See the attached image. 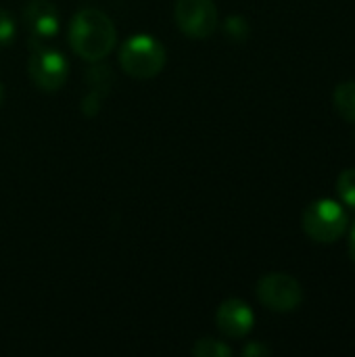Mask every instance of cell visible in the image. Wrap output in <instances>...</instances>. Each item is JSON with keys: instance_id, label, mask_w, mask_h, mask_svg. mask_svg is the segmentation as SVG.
<instances>
[{"instance_id": "cell-1", "label": "cell", "mask_w": 355, "mask_h": 357, "mask_svg": "<svg viewBox=\"0 0 355 357\" xmlns=\"http://www.w3.org/2000/svg\"><path fill=\"white\" fill-rule=\"evenodd\" d=\"M117 31L113 21L98 8L86 6L77 10L69 23V44L77 56L96 63L115 48Z\"/></svg>"}, {"instance_id": "cell-2", "label": "cell", "mask_w": 355, "mask_h": 357, "mask_svg": "<svg viewBox=\"0 0 355 357\" xmlns=\"http://www.w3.org/2000/svg\"><path fill=\"white\" fill-rule=\"evenodd\" d=\"M119 67L136 79L155 77L165 67V48L153 36H132L119 48Z\"/></svg>"}, {"instance_id": "cell-3", "label": "cell", "mask_w": 355, "mask_h": 357, "mask_svg": "<svg viewBox=\"0 0 355 357\" xmlns=\"http://www.w3.org/2000/svg\"><path fill=\"white\" fill-rule=\"evenodd\" d=\"M303 230L316 243H337L347 230V213L335 201H314L303 211Z\"/></svg>"}, {"instance_id": "cell-4", "label": "cell", "mask_w": 355, "mask_h": 357, "mask_svg": "<svg viewBox=\"0 0 355 357\" xmlns=\"http://www.w3.org/2000/svg\"><path fill=\"white\" fill-rule=\"evenodd\" d=\"M29 79L42 92H56L65 86L69 77V63L63 52L38 44L27 63Z\"/></svg>"}, {"instance_id": "cell-5", "label": "cell", "mask_w": 355, "mask_h": 357, "mask_svg": "<svg viewBox=\"0 0 355 357\" xmlns=\"http://www.w3.org/2000/svg\"><path fill=\"white\" fill-rule=\"evenodd\" d=\"M174 17L180 31L192 40L209 38L220 23L213 0H176Z\"/></svg>"}, {"instance_id": "cell-6", "label": "cell", "mask_w": 355, "mask_h": 357, "mask_svg": "<svg viewBox=\"0 0 355 357\" xmlns=\"http://www.w3.org/2000/svg\"><path fill=\"white\" fill-rule=\"evenodd\" d=\"M257 297L268 310L287 314V312H295L301 305L303 289L299 280H295L293 276L274 272V274H266L257 282Z\"/></svg>"}, {"instance_id": "cell-7", "label": "cell", "mask_w": 355, "mask_h": 357, "mask_svg": "<svg viewBox=\"0 0 355 357\" xmlns=\"http://www.w3.org/2000/svg\"><path fill=\"white\" fill-rule=\"evenodd\" d=\"M23 25L31 42H48L59 31V13L50 0H29L23 8Z\"/></svg>"}, {"instance_id": "cell-8", "label": "cell", "mask_w": 355, "mask_h": 357, "mask_svg": "<svg viewBox=\"0 0 355 357\" xmlns=\"http://www.w3.org/2000/svg\"><path fill=\"white\" fill-rule=\"evenodd\" d=\"M216 324H218L222 335H226L230 339H243L253 331L255 316H253L251 307L245 301L228 299L218 307Z\"/></svg>"}, {"instance_id": "cell-9", "label": "cell", "mask_w": 355, "mask_h": 357, "mask_svg": "<svg viewBox=\"0 0 355 357\" xmlns=\"http://www.w3.org/2000/svg\"><path fill=\"white\" fill-rule=\"evenodd\" d=\"M333 100H335V109L337 113L355 123V82H343L335 88V94H333Z\"/></svg>"}, {"instance_id": "cell-10", "label": "cell", "mask_w": 355, "mask_h": 357, "mask_svg": "<svg viewBox=\"0 0 355 357\" xmlns=\"http://www.w3.org/2000/svg\"><path fill=\"white\" fill-rule=\"evenodd\" d=\"M192 356L197 357H228L232 356V349L216 339H199L192 345Z\"/></svg>"}, {"instance_id": "cell-11", "label": "cell", "mask_w": 355, "mask_h": 357, "mask_svg": "<svg viewBox=\"0 0 355 357\" xmlns=\"http://www.w3.org/2000/svg\"><path fill=\"white\" fill-rule=\"evenodd\" d=\"M337 192L347 207L355 209V169L341 172V176L337 180Z\"/></svg>"}, {"instance_id": "cell-12", "label": "cell", "mask_w": 355, "mask_h": 357, "mask_svg": "<svg viewBox=\"0 0 355 357\" xmlns=\"http://www.w3.org/2000/svg\"><path fill=\"white\" fill-rule=\"evenodd\" d=\"M17 36V25L15 19L6 8H0V46H8Z\"/></svg>"}, {"instance_id": "cell-13", "label": "cell", "mask_w": 355, "mask_h": 357, "mask_svg": "<svg viewBox=\"0 0 355 357\" xmlns=\"http://www.w3.org/2000/svg\"><path fill=\"white\" fill-rule=\"evenodd\" d=\"M224 29L236 42H243L247 38V33H249V25H247V21L243 17H230L226 21V25H224Z\"/></svg>"}, {"instance_id": "cell-14", "label": "cell", "mask_w": 355, "mask_h": 357, "mask_svg": "<svg viewBox=\"0 0 355 357\" xmlns=\"http://www.w3.org/2000/svg\"><path fill=\"white\" fill-rule=\"evenodd\" d=\"M270 347L266 345H259V343H249L245 349H243V356H270Z\"/></svg>"}, {"instance_id": "cell-15", "label": "cell", "mask_w": 355, "mask_h": 357, "mask_svg": "<svg viewBox=\"0 0 355 357\" xmlns=\"http://www.w3.org/2000/svg\"><path fill=\"white\" fill-rule=\"evenodd\" d=\"M349 257L355 264V224L354 228H352V232H349Z\"/></svg>"}, {"instance_id": "cell-16", "label": "cell", "mask_w": 355, "mask_h": 357, "mask_svg": "<svg viewBox=\"0 0 355 357\" xmlns=\"http://www.w3.org/2000/svg\"><path fill=\"white\" fill-rule=\"evenodd\" d=\"M2 100H4V88H2V82H0V105H2Z\"/></svg>"}]
</instances>
